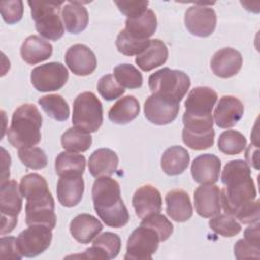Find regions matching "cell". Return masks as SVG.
<instances>
[{"label": "cell", "instance_id": "cell-1", "mask_svg": "<svg viewBox=\"0 0 260 260\" xmlns=\"http://www.w3.org/2000/svg\"><path fill=\"white\" fill-rule=\"evenodd\" d=\"M221 183L224 188L220 190V203L232 216L247 204L256 199V186L251 177V169L243 159L229 161L221 173Z\"/></svg>", "mask_w": 260, "mask_h": 260}, {"label": "cell", "instance_id": "cell-2", "mask_svg": "<svg viewBox=\"0 0 260 260\" xmlns=\"http://www.w3.org/2000/svg\"><path fill=\"white\" fill-rule=\"evenodd\" d=\"M19 187L22 196L26 199V224H43L53 230L57 222L55 201L45 178L37 173L27 174L21 178Z\"/></svg>", "mask_w": 260, "mask_h": 260}, {"label": "cell", "instance_id": "cell-3", "mask_svg": "<svg viewBox=\"0 0 260 260\" xmlns=\"http://www.w3.org/2000/svg\"><path fill=\"white\" fill-rule=\"evenodd\" d=\"M93 208L106 225L119 229L129 221V212L121 198L119 183L110 177L96 178L91 190Z\"/></svg>", "mask_w": 260, "mask_h": 260}, {"label": "cell", "instance_id": "cell-4", "mask_svg": "<svg viewBox=\"0 0 260 260\" xmlns=\"http://www.w3.org/2000/svg\"><path fill=\"white\" fill-rule=\"evenodd\" d=\"M42 115L32 104L19 106L12 114L10 127L7 131L9 143L15 148L36 146L41 141Z\"/></svg>", "mask_w": 260, "mask_h": 260}, {"label": "cell", "instance_id": "cell-5", "mask_svg": "<svg viewBox=\"0 0 260 260\" xmlns=\"http://www.w3.org/2000/svg\"><path fill=\"white\" fill-rule=\"evenodd\" d=\"M190 77L182 70L169 67L161 68L148 77V86L152 94H156L180 104L190 88Z\"/></svg>", "mask_w": 260, "mask_h": 260}, {"label": "cell", "instance_id": "cell-6", "mask_svg": "<svg viewBox=\"0 0 260 260\" xmlns=\"http://www.w3.org/2000/svg\"><path fill=\"white\" fill-rule=\"evenodd\" d=\"M31 18L36 29L45 39L57 41L64 35V26L60 17L62 2H40L28 1Z\"/></svg>", "mask_w": 260, "mask_h": 260}, {"label": "cell", "instance_id": "cell-7", "mask_svg": "<svg viewBox=\"0 0 260 260\" xmlns=\"http://www.w3.org/2000/svg\"><path fill=\"white\" fill-rule=\"evenodd\" d=\"M73 127L87 133L96 132L103 124V105L91 91L79 93L73 102Z\"/></svg>", "mask_w": 260, "mask_h": 260}, {"label": "cell", "instance_id": "cell-8", "mask_svg": "<svg viewBox=\"0 0 260 260\" xmlns=\"http://www.w3.org/2000/svg\"><path fill=\"white\" fill-rule=\"evenodd\" d=\"M160 240L155 231L139 225L135 229L127 241L125 260L151 259L156 252Z\"/></svg>", "mask_w": 260, "mask_h": 260}, {"label": "cell", "instance_id": "cell-9", "mask_svg": "<svg viewBox=\"0 0 260 260\" xmlns=\"http://www.w3.org/2000/svg\"><path fill=\"white\" fill-rule=\"evenodd\" d=\"M68 77L67 68L60 62H50L37 66L30 73L31 84L41 92L61 89L66 84Z\"/></svg>", "mask_w": 260, "mask_h": 260}, {"label": "cell", "instance_id": "cell-10", "mask_svg": "<svg viewBox=\"0 0 260 260\" xmlns=\"http://www.w3.org/2000/svg\"><path fill=\"white\" fill-rule=\"evenodd\" d=\"M52 238V229L43 224H34L22 231L16 238V242L22 256L32 258L50 247Z\"/></svg>", "mask_w": 260, "mask_h": 260}, {"label": "cell", "instance_id": "cell-11", "mask_svg": "<svg viewBox=\"0 0 260 260\" xmlns=\"http://www.w3.org/2000/svg\"><path fill=\"white\" fill-rule=\"evenodd\" d=\"M184 22L190 34L196 37L206 38L215 29L216 13L210 6L195 4L186 10Z\"/></svg>", "mask_w": 260, "mask_h": 260}, {"label": "cell", "instance_id": "cell-12", "mask_svg": "<svg viewBox=\"0 0 260 260\" xmlns=\"http://www.w3.org/2000/svg\"><path fill=\"white\" fill-rule=\"evenodd\" d=\"M217 93L211 87L197 86L191 89L184 103L183 116L190 118L212 117L211 112L217 102Z\"/></svg>", "mask_w": 260, "mask_h": 260}, {"label": "cell", "instance_id": "cell-13", "mask_svg": "<svg viewBox=\"0 0 260 260\" xmlns=\"http://www.w3.org/2000/svg\"><path fill=\"white\" fill-rule=\"evenodd\" d=\"M180 104L174 103L156 94H150L144 103L145 118L154 125H167L175 121Z\"/></svg>", "mask_w": 260, "mask_h": 260}, {"label": "cell", "instance_id": "cell-14", "mask_svg": "<svg viewBox=\"0 0 260 260\" xmlns=\"http://www.w3.org/2000/svg\"><path fill=\"white\" fill-rule=\"evenodd\" d=\"M65 63L75 75L86 76L95 70L96 57L87 46L75 44L67 50Z\"/></svg>", "mask_w": 260, "mask_h": 260}, {"label": "cell", "instance_id": "cell-15", "mask_svg": "<svg viewBox=\"0 0 260 260\" xmlns=\"http://www.w3.org/2000/svg\"><path fill=\"white\" fill-rule=\"evenodd\" d=\"M121 249V239L117 234L106 232L95 237L92 246L85 250L83 254L70 256L73 258L83 259H114L118 256Z\"/></svg>", "mask_w": 260, "mask_h": 260}, {"label": "cell", "instance_id": "cell-16", "mask_svg": "<svg viewBox=\"0 0 260 260\" xmlns=\"http://www.w3.org/2000/svg\"><path fill=\"white\" fill-rule=\"evenodd\" d=\"M195 210L201 217L210 218L220 212V189L214 184H202L194 192Z\"/></svg>", "mask_w": 260, "mask_h": 260}, {"label": "cell", "instance_id": "cell-17", "mask_svg": "<svg viewBox=\"0 0 260 260\" xmlns=\"http://www.w3.org/2000/svg\"><path fill=\"white\" fill-rule=\"evenodd\" d=\"M132 205L139 218L159 213L162 207L160 192L152 185L146 184L139 187L132 197Z\"/></svg>", "mask_w": 260, "mask_h": 260}, {"label": "cell", "instance_id": "cell-18", "mask_svg": "<svg viewBox=\"0 0 260 260\" xmlns=\"http://www.w3.org/2000/svg\"><path fill=\"white\" fill-rule=\"evenodd\" d=\"M242 65L243 58L241 53L229 47L216 51L210 60L212 72L220 78H230L237 75Z\"/></svg>", "mask_w": 260, "mask_h": 260}, {"label": "cell", "instance_id": "cell-19", "mask_svg": "<svg viewBox=\"0 0 260 260\" xmlns=\"http://www.w3.org/2000/svg\"><path fill=\"white\" fill-rule=\"evenodd\" d=\"M244 115V105L236 96L223 95L214 110V122L219 128L234 127Z\"/></svg>", "mask_w": 260, "mask_h": 260}, {"label": "cell", "instance_id": "cell-20", "mask_svg": "<svg viewBox=\"0 0 260 260\" xmlns=\"http://www.w3.org/2000/svg\"><path fill=\"white\" fill-rule=\"evenodd\" d=\"M221 169L220 159L211 153L200 154L191 165V175L199 184H214L219 179Z\"/></svg>", "mask_w": 260, "mask_h": 260}, {"label": "cell", "instance_id": "cell-21", "mask_svg": "<svg viewBox=\"0 0 260 260\" xmlns=\"http://www.w3.org/2000/svg\"><path fill=\"white\" fill-rule=\"evenodd\" d=\"M57 198L65 207L77 205L83 196L84 181L82 175H69L60 177L57 183Z\"/></svg>", "mask_w": 260, "mask_h": 260}, {"label": "cell", "instance_id": "cell-22", "mask_svg": "<svg viewBox=\"0 0 260 260\" xmlns=\"http://www.w3.org/2000/svg\"><path fill=\"white\" fill-rule=\"evenodd\" d=\"M166 211L171 219L177 222L189 220L193 215V207L187 192L182 189H174L167 193Z\"/></svg>", "mask_w": 260, "mask_h": 260}, {"label": "cell", "instance_id": "cell-23", "mask_svg": "<svg viewBox=\"0 0 260 260\" xmlns=\"http://www.w3.org/2000/svg\"><path fill=\"white\" fill-rule=\"evenodd\" d=\"M71 236L81 244H88L103 230L102 222L91 214L81 213L76 215L69 225Z\"/></svg>", "mask_w": 260, "mask_h": 260}, {"label": "cell", "instance_id": "cell-24", "mask_svg": "<svg viewBox=\"0 0 260 260\" xmlns=\"http://www.w3.org/2000/svg\"><path fill=\"white\" fill-rule=\"evenodd\" d=\"M22 194L16 181L8 180L1 183L0 211L1 216L17 217L22 209Z\"/></svg>", "mask_w": 260, "mask_h": 260}, {"label": "cell", "instance_id": "cell-25", "mask_svg": "<svg viewBox=\"0 0 260 260\" xmlns=\"http://www.w3.org/2000/svg\"><path fill=\"white\" fill-rule=\"evenodd\" d=\"M119 164L117 153L109 148H100L94 150L88 159V170L94 178L112 176Z\"/></svg>", "mask_w": 260, "mask_h": 260}, {"label": "cell", "instance_id": "cell-26", "mask_svg": "<svg viewBox=\"0 0 260 260\" xmlns=\"http://www.w3.org/2000/svg\"><path fill=\"white\" fill-rule=\"evenodd\" d=\"M53 53V46L39 36L27 37L20 47V55L24 62L30 65L49 59Z\"/></svg>", "mask_w": 260, "mask_h": 260}, {"label": "cell", "instance_id": "cell-27", "mask_svg": "<svg viewBox=\"0 0 260 260\" xmlns=\"http://www.w3.org/2000/svg\"><path fill=\"white\" fill-rule=\"evenodd\" d=\"M156 27V15L151 9H147L138 16L127 17L124 30L132 38L138 40H148V38L155 32Z\"/></svg>", "mask_w": 260, "mask_h": 260}, {"label": "cell", "instance_id": "cell-28", "mask_svg": "<svg viewBox=\"0 0 260 260\" xmlns=\"http://www.w3.org/2000/svg\"><path fill=\"white\" fill-rule=\"evenodd\" d=\"M169 51L166 44L159 39L150 40L147 48L136 56L135 63L142 71H150L166 63Z\"/></svg>", "mask_w": 260, "mask_h": 260}, {"label": "cell", "instance_id": "cell-29", "mask_svg": "<svg viewBox=\"0 0 260 260\" xmlns=\"http://www.w3.org/2000/svg\"><path fill=\"white\" fill-rule=\"evenodd\" d=\"M63 23L70 34H79L88 24V12L78 1H70L63 5L61 10Z\"/></svg>", "mask_w": 260, "mask_h": 260}, {"label": "cell", "instance_id": "cell-30", "mask_svg": "<svg viewBox=\"0 0 260 260\" xmlns=\"http://www.w3.org/2000/svg\"><path fill=\"white\" fill-rule=\"evenodd\" d=\"M140 112L138 100L133 95H126L118 100L109 110L110 121L118 125H125L133 121Z\"/></svg>", "mask_w": 260, "mask_h": 260}, {"label": "cell", "instance_id": "cell-31", "mask_svg": "<svg viewBox=\"0 0 260 260\" xmlns=\"http://www.w3.org/2000/svg\"><path fill=\"white\" fill-rule=\"evenodd\" d=\"M190 154L182 146L174 145L165 150L160 159L162 171L169 176L182 174L189 166Z\"/></svg>", "mask_w": 260, "mask_h": 260}, {"label": "cell", "instance_id": "cell-32", "mask_svg": "<svg viewBox=\"0 0 260 260\" xmlns=\"http://www.w3.org/2000/svg\"><path fill=\"white\" fill-rule=\"evenodd\" d=\"M85 156L76 152L62 151L55 159V171L59 177L82 175L85 170Z\"/></svg>", "mask_w": 260, "mask_h": 260}, {"label": "cell", "instance_id": "cell-33", "mask_svg": "<svg viewBox=\"0 0 260 260\" xmlns=\"http://www.w3.org/2000/svg\"><path fill=\"white\" fill-rule=\"evenodd\" d=\"M92 143L90 133L71 127L61 136L62 147L70 152H84L89 149Z\"/></svg>", "mask_w": 260, "mask_h": 260}, {"label": "cell", "instance_id": "cell-34", "mask_svg": "<svg viewBox=\"0 0 260 260\" xmlns=\"http://www.w3.org/2000/svg\"><path fill=\"white\" fill-rule=\"evenodd\" d=\"M39 105L52 119L63 122L69 118L70 109L67 102L60 94H48L39 99Z\"/></svg>", "mask_w": 260, "mask_h": 260}, {"label": "cell", "instance_id": "cell-35", "mask_svg": "<svg viewBox=\"0 0 260 260\" xmlns=\"http://www.w3.org/2000/svg\"><path fill=\"white\" fill-rule=\"evenodd\" d=\"M247 146L246 137L239 131L226 130L223 131L217 141V147L219 151L228 155L239 154Z\"/></svg>", "mask_w": 260, "mask_h": 260}, {"label": "cell", "instance_id": "cell-36", "mask_svg": "<svg viewBox=\"0 0 260 260\" xmlns=\"http://www.w3.org/2000/svg\"><path fill=\"white\" fill-rule=\"evenodd\" d=\"M114 77L124 88H139L143 83L141 72L136 67L128 63L117 65L114 68Z\"/></svg>", "mask_w": 260, "mask_h": 260}, {"label": "cell", "instance_id": "cell-37", "mask_svg": "<svg viewBox=\"0 0 260 260\" xmlns=\"http://www.w3.org/2000/svg\"><path fill=\"white\" fill-rule=\"evenodd\" d=\"M210 218L211 219L208 222L209 228L214 233L222 237H225V238L235 237L242 230V226L238 222V220L234 216L228 213H218Z\"/></svg>", "mask_w": 260, "mask_h": 260}, {"label": "cell", "instance_id": "cell-38", "mask_svg": "<svg viewBox=\"0 0 260 260\" xmlns=\"http://www.w3.org/2000/svg\"><path fill=\"white\" fill-rule=\"evenodd\" d=\"M150 40H138L129 36L122 29L116 40V47L120 53L125 56H137L142 53L149 45Z\"/></svg>", "mask_w": 260, "mask_h": 260}, {"label": "cell", "instance_id": "cell-39", "mask_svg": "<svg viewBox=\"0 0 260 260\" xmlns=\"http://www.w3.org/2000/svg\"><path fill=\"white\" fill-rule=\"evenodd\" d=\"M18 158L28 169L41 170L47 167L48 158L46 152L40 147H24L18 149Z\"/></svg>", "mask_w": 260, "mask_h": 260}, {"label": "cell", "instance_id": "cell-40", "mask_svg": "<svg viewBox=\"0 0 260 260\" xmlns=\"http://www.w3.org/2000/svg\"><path fill=\"white\" fill-rule=\"evenodd\" d=\"M140 225H144L155 231L159 237L160 242L167 241L174 231L173 223L164 214L160 213H154L142 218Z\"/></svg>", "mask_w": 260, "mask_h": 260}, {"label": "cell", "instance_id": "cell-41", "mask_svg": "<svg viewBox=\"0 0 260 260\" xmlns=\"http://www.w3.org/2000/svg\"><path fill=\"white\" fill-rule=\"evenodd\" d=\"M215 132L211 129L204 133L189 132L185 129L182 130V139L185 145L194 150H203L211 147L214 143Z\"/></svg>", "mask_w": 260, "mask_h": 260}, {"label": "cell", "instance_id": "cell-42", "mask_svg": "<svg viewBox=\"0 0 260 260\" xmlns=\"http://www.w3.org/2000/svg\"><path fill=\"white\" fill-rule=\"evenodd\" d=\"M96 89L101 96L106 101H114L125 92L124 87H122L117 82L114 75L112 74H106L102 76L98 81Z\"/></svg>", "mask_w": 260, "mask_h": 260}, {"label": "cell", "instance_id": "cell-43", "mask_svg": "<svg viewBox=\"0 0 260 260\" xmlns=\"http://www.w3.org/2000/svg\"><path fill=\"white\" fill-rule=\"evenodd\" d=\"M3 20L8 24L18 22L23 15V2L21 0H8L0 3Z\"/></svg>", "mask_w": 260, "mask_h": 260}, {"label": "cell", "instance_id": "cell-44", "mask_svg": "<svg viewBox=\"0 0 260 260\" xmlns=\"http://www.w3.org/2000/svg\"><path fill=\"white\" fill-rule=\"evenodd\" d=\"M241 223L254 224L259 222V200L255 199L244 206L235 216Z\"/></svg>", "mask_w": 260, "mask_h": 260}, {"label": "cell", "instance_id": "cell-45", "mask_svg": "<svg viewBox=\"0 0 260 260\" xmlns=\"http://www.w3.org/2000/svg\"><path fill=\"white\" fill-rule=\"evenodd\" d=\"M120 12L128 17H134L147 10L148 1H115Z\"/></svg>", "mask_w": 260, "mask_h": 260}, {"label": "cell", "instance_id": "cell-46", "mask_svg": "<svg viewBox=\"0 0 260 260\" xmlns=\"http://www.w3.org/2000/svg\"><path fill=\"white\" fill-rule=\"evenodd\" d=\"M0 257L20 260L23 256L20 253L14 237H2L0 240Z\"/></svg>", "mask_w": 260, "mask_h": 260}, {"label": "cell", "instance_id": "cell-47", "mask_svg": "<svg viewBox=\"0 0 260 260\" xmlns=\"http://www.w3.org/2000/svg\"><path fill=\"white\" fill-rule=\"evenodd\" d=\"M235 257L237 259L245 258H259L260 247H256L245 241L244 239L239 240L234 246Z\"/></svg>", "mask_w": 260, "mask_h": 260}, {"label": "cell", "instance_id": "cell-48", "mask_svg": "<svg viewBox=\"0 0 260 260\" xmlns=\"http://www.w3.org/2000/svg\"><path fill=\"white\" fill-rule=\"evenodd\" d=\"M259 143H252L247 147L246 149V159L251 167H253L254 169L258 170L259 169V166H258V157H259Z\"/></svg>", "mask_w": 260, "mask_h": 260}, {"label": "cell", "instance_id": "cell-49", "mask_svg": "<svg viewBox=\"0 0 260 260\" xmlns=\"http://www.w3.org/2000/svg\"><path fill=\"white\" fill-rule=\"evenodd\" d=\"M259 236H260L259 222L254 223V225L252 224V226L247 228L244 232V240L256 247H260L259 246L260 245L259 244Z\"/></svg>", "mask_w": 260, "mask_h": 260}, {"label": "cell", "instance_id": "cell-50", "mask_svg": "<svg viewBox=\"0 0 260 260\" xmlns=\"http://www.w3.org/2000/svg\"><path fill=\"white\" fill-rule=\"evenodd\" d=\"M17 224V217L1 216V236L11 233Z\"/></svg>", "mask_w": 260, "mask_h": 260}]
</instances>
